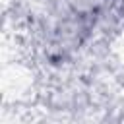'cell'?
<instances>
[{
    "label": "cell",
    "mask_w": 124,
    "mask_h": 124,
    "mask_svg": "<svg viewBox=\"0 0 124 124\" xmlns=\"http://www.w3.org/2000/svg\"><path fill=\"white\" fill-rule=\"evenodd\" d=\"M87 124H116V122H112V120H108V118H105V116H101V114L97 112V116H95L93 120H89Z\"/></svg>",
    "instance_id": "obj_2"
},
{
    "label": "cell",
    "mask_w": 124,
    "mask_h": 124,
    "mask_svg": "<svg viewBox=\"0 0 124 124\" xmlns=\"http://www.w3.org/2000/svg\"><path fill=\"white\" fill-rule=\"evenodd\" d=\"M62 4L74 16H79V17H85V19H93L97 14H101L103 10L112 6L114 0H62Z\"/></svg>",
    "instance_id": "obj_1"
}]
</instances>
